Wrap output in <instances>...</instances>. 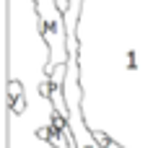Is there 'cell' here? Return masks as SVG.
Wrapping results in <instances>:
<instances>
[{"instance_id": "6da1fadb", "label": "cell", "mask_w": 153, "mask_h": 148, "mask_svg": "<svg viewBox=\"0 0 153 148\" xmlns=\"http://www.w3.org/2000/svg\"><path fill=\"white\" fill-rule=\"evenodd\" d=\"M5 120H8V135H5V146L8 148H55L47 140H42L39 132L31 130L29 125H24L8 109H5Z\"/></svg>"}]
</instances>
